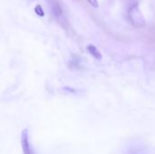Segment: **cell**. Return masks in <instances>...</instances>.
<instances>
[{"label":"cell","instance_id":"cell-1","mask_svg":"<svg viewBox=\"0 0 155 154\" xmlns=\"http://www.w3.org/2000/svg\"><path fill=\"white\" fill-rule=\"evenodd\" d=\"M129 18L135 27H143L146 24L143 15L137 5H134L129 10Z\"/></svg>","mask_w":155,"mask_h":154},{"label":"cell","instance_id":"cell-2","mask_svg":"<svg viewBox=\"0 0 155 154\" xmlns=\"http://www.w3.org/2000/svg\"><path fill=\"white\" fill-rule=\"evenodd\" d=\"M21 146L23 150V154H35L33 147L31 145L27 130H24L21 133Z\"/></svg>","mask_w":155,"mask_h":154},{"label":"cell","instance_id":"cell-3","mask_svg":"<svg viewBox=\"0 0 155 154\" xmlns=\"http://www.w3.org/2000/svg\"><path fill=\"white\" fill-rule=\"evenodd\" d=\"M88 51H89L90 54H91L94 58H96V59H100V58L102 57L100 52L97 50V48H96L94 45H89V46H88Z\"/></svg>","mask_w":155,"mask_h":154},{"label":"cell","instance_id":"cell-4","mask_svg":"<svg viewBox=\"0 0 155 154\" xmlns=\"http://www.w3.org/2000/svg\"><path fill=\"white\" fill-rule=\"evenodd\" d=\"M92 6H94V7H95V8H97L98 7V1L97 0H86Z\"/></svg>","mask_w":155,"mask_h":154}]
</instances>
